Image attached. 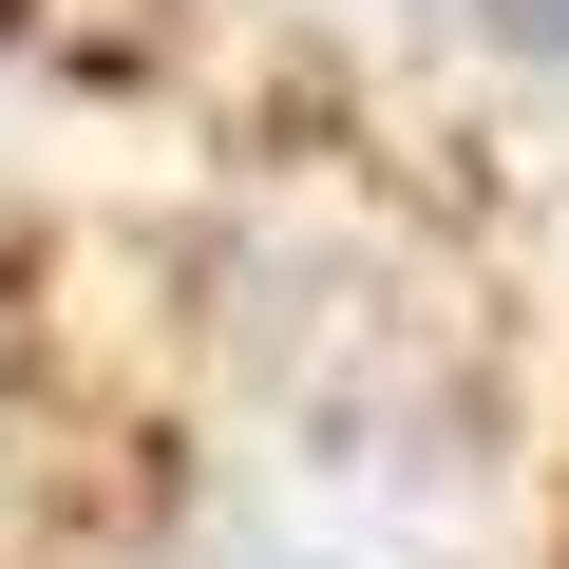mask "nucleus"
<instances>
[{"instance_id":"nucleus-2","label":"nucleus","mask_w":569,"mask_h":569,"mask_svg":"<svg viewBox=\"0 0 569 569\" xmlns=\"http://www.w3.org/2000/svg\"><path fill=\"white\" fill-rule=\"evenodd\" d=\"M493 20H512V39H569V0H493Z\"/></svg>"},{"instance_id":"nucleus-1","label":"nucleus","mask_w":569,"mask_h":569,"mask_svg":"<svg viewBox=\"0 0 569 569\" xmlns=\"http://www.w3.org/2000/svg\"><path fill=\"white\" fill-rule=\"evenodd\" d=\"M228 569H456V550L418 531L399 475H323V456H284V475L228 512Z\"/></svg>"}]
</instances>
